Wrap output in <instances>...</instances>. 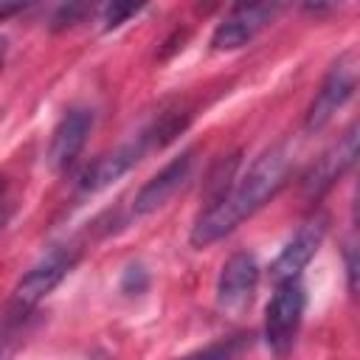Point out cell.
<instances>
[{
  "label": "cell",
  "instance_id": "3",
  "mask_svg": "<svg viewBox=\"0 0 360 360\" xmlns=\"http://www.w3.org/2000/svg\"><path fill=\"white\" fill-rule=\"evenodd\" d=\"M304 307H307V290L301 278L276 284V292L270 295L264 309V343L276 357L290 354L304 321Z\"/></svg>",
  "mask_w": 360,
  "mask_h": 360
},
{
  "label": "cell",
  "instance_id": "6",
  "mask_svg": "<svg viewBox=\"0 0 360 360\" xmlns=\"http://www.w3.org/2000/svg\"><path fill=\"white\" fill-rule=\"evenodd\" d=\"M259 287V262L250 250H236L225 259L217 278V309L228 318H239Z\"/></svg>",
  "mask_w": 360,
  "mask_h": 360
},
{
  "label": "cell",
  "instance_id": "11",
  "mask_svg": "<svg viewBox=\"0 0 360 360\" xmlns=\"http://www.w3.org/2000/svg\"><path fill=\"white\" fill-rule=\"evenodd\" d=\"M357 158V124H352L304 174V191L309 197H321Z\"/></svg>",
  "mask_w": 360,
  "mask_h": 360
},
{
  "label": "cell",
  "instance_id": "15",
  "mask_svg": "<svg viewBox=\"0 0 360 360\" xmlns=\"http://www.w3.org/2000/svg\"><path fill=\"white\" fill-rule=\"evenodd\" d=\"M87 11V6H62L53 17V28H65V25H73L82 14Z\"/></svg>",
  "mask_w": 360,
  "mask_h": 360
},
{
  "label": "cell",
  "instance_id": "1",
  "mask_svg": "<svg viewBox=\"0 0 360 360\" xmlns=\"http://www.w3.org/2000/svg\"><path fill=\"white\" fill-rule=\"evenodd\" d=\"M290 166L292 149L287 143H273L270 149H264L239 177L236 186H231L222 197H217L200 211V217L191 225L188 242L194 248H208L228 236L242 219L253 217L264 202H270L278 194V188L290 177Z\"/></svg>",
  "mask_w": 360,
  "mask_h": 360
},
{
  "label": "cell",
  "instance_id": "12",
  "mask_svg": "<svg viewBox=\"0 0 360 360\" xmlns=\"http://www.w3.org/2000/svg\"><path fill=\"white\" fill-rule=\"evenodd\" d=\"M132 14H138V6H104L101 8V22H104V31H112L118 28L124 20H129Z\"/></svg>",
  "mask_w": 360,
  "mask_h": 360
},
{
  "label": "cell",
  "instance_id": "4",
  "mask_svg": "<svg viewBox=\"0 0 360 360\" xmlns=\"http://www.w3.org/2000/svg\"><path fill=\"white\" fill-rule=\"evenodd\" d=\"M76 259H79L76 248H68V245H56L45 256H39L28 267V273L17 281L14 295H11V312L28 315L42 298H48L62 284V278L73 270Z\"/></svg>",
  "mask_w": 360,
  "mask_h": 360
},
{
  "label": "cell",
  "instance_id": "18",
  "mask_svg": "<svg viewBox=\"0 0 360 360\" xmlns=\"http://www.w3.org/2000/svg\"><path fill=\"white\" fill-rule=\"evenodd\" d=\"M0 188H3V183H0Z\"/></svg>",
  "mask_w": 360,
  "mask_h": 360
},
{
  "label": "cell",
  "instance_id": "14",
  "mask_svg": "<svg viewBox=\"0 0 360 360\" xmlns=\"http://www.w3.org/2000/svg\"><path fill=\"white\" fill-rule=\"evenodd\" d=\"M233 352H236V343H217V346H211V349H205L200 354H191L186 360H228Z\"/></svg>",
  "mask_w": 360,
  "mask_h": 360
},
{
  "label": "cell",
  "instance_id": "8",
  "mask_svg": "<svg viewBox=\"0 0 360 360\" xmlns=\"http://www.w3.org/2000/svg\"><path fill=\"white\" fill-rule=\"evenodd\" d=\"M191 169H194V149H186L177 158H172L160 172H155L141 186V191L132 200V214L135 217H146V214H155L158 208H163L188 183Z\"/></svg>",
  "mask_w": 360,
  "mask_h": 360
},
{
  "label": "cell",
  "instance_id": "7",
  "mask_svg": "<svg viewBox=\"0 0 360 360\" xmlns=\"http://www.w3.org/2000/svg\"><path fill=\"white\" fill-rule=\"evenodd\" d=\"M323 233H326V217L323 214H315L309 217L307 222L298 225V231L284 242L281 253L273 259L270 264V278L273 284H281V281H292V278H301V270L312 262V256L318 253L321 242H323Z\"/></svg>",
  "mask_w": 360,
  "mask_h": 360
},
{
  "label": "cell",
  "instance_id": "17",
  "mask_svg": "<svg viewBox=\"0 0 360 360\" xmlns=\"http://www.w3.org/2000/svg\"><path fill=\"white\" fill-rule=\"evenodd\" d=\"M6 51H8V42L0 39V68H3V62H6Z\"/></svg>",
  "mask_w": 360,
  "mask_h": 360
},
{
  "label": "cell",
  "instance_id": "5",
  "mask_svg": "<svg viewBox=\"0 0 360 360\" xmlns=\"http://www.w3.org/2000/svg\"><path fill=\"white\" fill-rule=\"evenodd\" d=\"M354 82H357V68H354V56L352 53H343L332 62V68L326 70L312 104L307 107V115H304V129L307 132H318L323 129L335 112L352 98L354 93Z\"/></svg>",
  "mask_w": 360,
  "mask_h": 360
},
{
  "label": "cell",
  "instance_id": "13",
  "mask_svg": "<svg viewBox=\"0 0 360 360\" xmlns=\"http://www.w3.org/2000/svg\"><path fill=\"white\" fill-rule=\"evenodd\" d=\"M354 253H357V242H354V233H349V239L343 245V259H346V287H349L352 295L357 290V259H354Z\"/></svg>",
  "mask_w": 360,
  "mask_h": 360
},
{
  "label": "cell",
  "instance_id": "10",
  "mask_svg": "<svg viewBox=\"0 0 360 360\" xmlns=\"http://www.w3.org/2000/svg\"><path fill=\"white\" fill-rule=\"evenodd\" d=\"M90 129H93V110L90 107H70L51 132L48 152H45L48 169L65 172L79 158V152L84 149Z\"/></svg>",
  "mask_w": 360,
  "mask_h": 360
},
{
  "label": "cell",
  "instance_id": "16",
  "mask_svg": "<svg viewBox=\"0 0 360 360\" xmlns=\"http://www.w3.org/2000/svg\"><path fill=\"white\" fill-rule=\"evenodd\" d=\"M8 219H11V205L0 202V233H3V228L8 225Z\"/></svg>",
  "mask_w": 360,
  "mask_h": 360
},
{
  "label": "cell",
  "instance_id": "2",
  "mask_svg": "<svg viewBox=\"0 0 360 360\" xmlns=\"http://www.w3.org/2000/svg\"><path fill=\"white\" fill-rule=\"evenodd\" d=\"M177 129H183V121H177V118H174V121L163 118V121H158V124L141 129L135 138H129V141L118 143L115 149L104 152L101 158H96V160L82 172L79 188H82L84 194L104 191L107 186H112L115 180H121L149 149L163 146L166 141H172V138L177 135Z\"/></svg>",
  "mask_w": 360,
  "mask_h": 360
},
{
  "label": "cell",
  "instance_id": "9",
  "mask_svg": "<svg viewBox=\"0 0 360 360\" xmlns=\"http://www.w3.org/2000/svg\"><path fill=\"white\" fill-rule=\"evenodd\" d=\"M278 11H281V6H270V3H250V6L231 8L217 22V28L211 34V48L214 51H236V48L248 45Z\"/></svg>",
  "mask_w": 360,
  "mask_h": 360
}]
</instances>
